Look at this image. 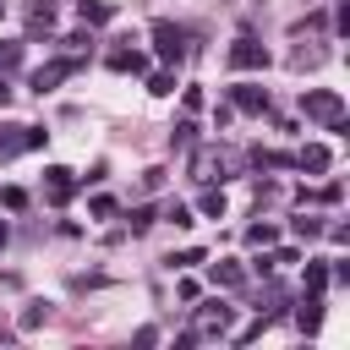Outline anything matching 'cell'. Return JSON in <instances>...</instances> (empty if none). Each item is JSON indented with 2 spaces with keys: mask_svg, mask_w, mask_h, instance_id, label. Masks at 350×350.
<instances>
[{
  "mask_svg": "<svg viewBox=\"0 0 350 350\" xmlns=\"http://www.w3.org/2000/svg\"><path fill=\"white\" fill-rule=\"evenodd\" d=\"M153 38H159V55H164V60H180V55H186V44H180L186 33H180V27L159 22V27H153Z\"/></svg>",
  "mask_w": 350,
  "mask_h": 350,
  "instance_id": "2",
  "label": "cell"
},
{
  "mask_svg": "<svg viewBox=\"0 0 350 350\" xmlns=\"http://www.w3.org/2000/svg\"><path fill=\"white\" fill-rule=\"evenodd\" d=\"M262 60H268V49H262L257 38H235V49H230V66H241V71H246V66H262Z\"/></svg>",
  "mask_w": 350,
  "mask_h": 350,
  "instance_id": "3",
  "label": "cell"
},
{
  "mask_svg": "<svg viewBox=\"0 0 350 350\" xmlns=\"http://www.w3.org/2000/svg\"><path fill=\"white\" fill-rule=\"evenodd\" d=\"M235 104H241V109H252V115H257V109H262V104H268V93H257V88H235Z\"/></svg>",
  "mask_w": 350,
  "mask_h": 350,
  "instance_id": "7",
  "label": "cell"
},
{
  "mask_svg": "<svg viewBox=\"0 0 350 350\" xmlns=\"http://www.w3.org/2000/svg\"><path fill=\"white\" fill-rule=\"evenodd\" d=\"M301 164H306V170H323V164H328V148H306Z\"/></svg>",
  "mask_w": 350,
  "mask_h": 350,
  "instance_id": "8",
  "label": "cell"
},
{
  "mask_svg": "<svg viewBox=\"0 0 350 350\" xmlns=\"http://www.w3.org/2000/svg\"><path fill=\"white\" fill-rule=\"evenodd\" d=\"M0 241H5V230H0Z\"/></svg>",
  "mask_w": 350,
  "mask_h": 350,
  "instance_id": "10",
  "label": "cell"
},
{
  "mask_svg": "<svg viewBox=\"0 0 350 350\" xmlns=\"http://www.w3.org/2000/svg\"><path fill=\"white\" fill-rule=\"evenodd\" d=\"M224 323H230V306H224V301H213V306L202 312V328H208V334H224Z\"/></svg>",
  "mask_w": 350,
  "mask_h": 350,
  "instance_id": "5",
  "label": "cell"
},
{
  "mask_svg": "<svg viewBox=\"0 0 350 350\" xmlns=\"http://www.w3.org/2000/svg\"><path fill=\"white\" fill-rule=\"evenodd\" d=\"M49 180H44V191H49V202H66L77 186H71V170H44Z\"/></svg>",
  "mask_w": 350,
  "mask_h": 350,
  "instance_id": "4",
  "label": "cell"
},
{
  "mask_svg": "<svg viewBox=\"0 0 350 350\" xmlns=\"http://www.w3.org/2000/svg\"><path fill=\"white\" fill-rule=\"evenodd\" d=\"M60 77H66V66H44V71H33V88H38V93H49Z\"/></svg>",
  "mask_w": 350,
  "mask_h": 350,
  "instance_id": "6",
  "label": "cell"
},
{
  "mask_svg": "<svg viewBox=\"0 0 350 350\" xmlns=\"http://www.w3.org/2000/svg\"><path fill=\"white\" fill-rule=\"evenodd\" d=\"M213 284H241V268H235V262H224V268H213Z\"/></svg>",
  "mask_w": 350,
  "mask_h": 350,
  "instance_id": "9",
  "label": "cell"
},
{
  "mask_svg": "<svg viewBox=\"0 0 350 350\" xmlns=\"http://www.w3.org/2000/svg\"><path fill=\"white\" fill-rule=\"evenodd\" d=\"M301 109H306L312 120H328L334 131H345V120H339V93H328V88H312V93L301 98Z\"/></svg>",
  "mask_w": 350,
  "mask_h": 350,
  "instance_id": "1",
  "label": "cell"
}]
</instances>
